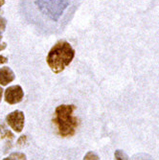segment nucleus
<instances>
[{
  "label": "nucleus",
  "instance_id": "4",
  "mask_svg": "<svg viewBox=\"0 0 159 160\" xmlns=\"http://www.w3.org/2000/svg\"><path fill=\"white\" fill-rule=\"evenodd\" d=\"M8 125L17 132H20L24 127V114L20 110L10 113L6 117Z\"/></svg>",
  "mask_w": 159,
  "mask_h": 160
},
{
  "label": "nucleus",
  "instance_id": "8",
  "mask_svg": "<svg viewBox=\"0 0 159 160\" xmlns=\"http://www.w3.org/2000/svg\"><path fill=\"white\" fill-rule=\"evenodd\" d=\"M114 156H115V160H129L128 156L125 153V152L121 150H117L115 152Z\"/></svg>",
  "mask_w": 159,
  "mask_h": 160
},
{
  "label": "nucleus",
  "instance_id": "1",
  "mask_svg": "<svg viewBox=\"0 0 159 160\" xmlns=\"http://www.w3.org/2000/svg\"><path fill=\"white\" fill-rule=\"evenodd\" d=\"M82 0H21L26 20L43 34H59L73 18Z\"/></svg>",
  "mask_w": 159,
  "mask_h": 160
},
{
  "label": "nucleus",
  "instance_id": "11",
  "mask_svg": "<svg viewBox=\"0 0 159 160\" xmlns=\"http://www.w3.org/2000/svg\"><path fill=\"white\" fill-rule=\"evenodd\" d=\"M6 28V20L0 17V31H4Z\"/></svg>",
  "mask_w": 159,
  "mask_h": 160
},
{
  "label": "nucleus",
  "instance_id": "3",
  "mask_svg": "<svg viewBox=\"0 0 159 160\" xmlns=\"http://www.w3.org/2000/svg\"><path fill=\"white\" fill-rule=\"evenodd\" d=\"M74 111L75 107L72 105H62L56 108L54 122L62 137L71 136L76 132L78 119L74 115Z\"/></svg>",
  "mask_w": 159,
  "mask_h": 160
},
{
  "label": "nucleus",
  "instance_id": "16",
  "mask_svg": "<svg viewBox=\"0 0 159 160\" xmlns=\"http://www.w3.org/2000/svg\"><path fill=\"white\" fill-rule=\"evenodd\" d=\"M1 38H2V37H1V34H0V40H1Z\"/></svg>",
  "mask_w": 159,
  "mask_h": 160
},
{
  "label": "nucleus",
  "instance_id": "5",
  "mask_svg": "<svg viewBox=\"0 0 159 160\" xmlns=\"http://www.w3.org/2000/svg\"><path fill=\"white\" fill-rule=\"evenodd\" d=\"M24 92L19 85L10 86L5 91V100L11 105L17 104L23 99Z\"/></svg>",
  "mask_w": 159,
  "mask_h": 160
},
{
  "label": "nucleus",
  "instance_id": "6",
  "mask_svg": "<svg viewBox=\"0 0 159 160\" xmlns=\"http://www.w3.org/2000/svg\"><path fill=\"white\" fill-rule=\"evenodd\" d=\"M13 80H14V74L9 67L0 68V84L7 85Z\"/></svg>",
  "mask_w": 159,
  "mask_h": 160
},
{
  "label": "nucleus",
  "instance_id": "14",
  "mask_svg": "<svg viewBox=\"0 0 159 160\" xmlns=\"http://www.w3.org/2000/svg\"><path fill=\"white\" fill-rule=\"evenodd\" d=\"M2 88H1V87H0V102H1V98H2Z\"/></svg>",
  "mask_w": 159,
  "mask_h": 160
},
{
  "label": "nucleus",
  "instance_id": "15",
  "mask_svg": "<svg viewBox=\"0 0 159 160\" xmlns=\"http://www.w3.org/2000/svg\"><path fill=\"white\" fill-rule=\"evenodd\" d=\"M4 2H5V0H0V9H1V6L4 4Z\"/></svg>",
  "mask_w": 159,
  "mask_h": 160
},
{
  "label": "nucleus",
  "instance_id": "9",
  "mask_svg": "<svg viewBox=\"0 0 159 160\" xmlns=\"http://www.w3.org/2000/svg\"><path fill=\"white\" fill-rule=\"evenodd\" d=\"M4 160H26V156L19 152L12 153L8 158H5Z\"/></svg>",
  "mask_w": 159,
  "mask_h": 160
},
{
  "label": "nucleus",
  "instance_id": "12",
  "mask_svg": "<svg viewBox=\"0 0 159 160\" xmlns=\"http://www.w3.org/2000/svg\"><path fill=\"white\" fill-rule=\"evenodd\" d=\"M6 62H7V58H5L3 56H0V65L3 63H6Z\"/></svg>",
  "mask_w": 159,
  "mask_h": 160
},
{
  "label": "nucleus",
  "instance_id": "7",
  "mask_svg": "<svg viewBox=\"0 0 159 160\" xmlns=\"http://www.w3.org/2000/svg\"><path fill=\"white\" fill-rule=\"evenodd\" d=\"M0 134H1V136H2V138H4V139H7L8 141L10 140H12V138H13V135L11 133V132L9 129H7L4 126H1L0 127Z\"/></svg>",
  "mask_w": 159,
  "mask_h": 160
},
{
  "label": "nucleus",
  "instance_id": "13",
  "mask_svg": "<svg viewBox=\"0 0 159 160\" xmlns=\"http://www.w3.org/2000/svg\"><path fill=\"white\" fill-rule=\"evenodd\" d=\"M6 48V43H0V51H2Z\"/></svg>",
  "mask_w": 159,
  "mask_h": 160
},
{
  "label": "nucleus",
  "instance_id": "2",
  "mask_svg": "<svg viewBox=\"0 0 159 160\" xmlns=\"http://www.w3.org/2000/svg\"><path fill=\"white\" fill-rule=\"evenodd\" d=\"M75 55L72 46L66 41H60L50 50L47 63L55 73H60L70 64Z\"/></svg>",
  "mask_w": 159,
  "mask_h": 160
},
{
  "label": "nucleus",
  "instance_id": "10",
  "mask_svg": "<svg viewBox=\"0 0 159 160\" xmlns=\"http://www.w3.org/2000/svg\"><path fill=\"white\" fill-rule=\"evenodd\" d=\"M83 160H99V156L95 152H87L85 154Z\"/></svg>",
  "mask_w": 159,
  "mask_h": 160
}]
</instances>
